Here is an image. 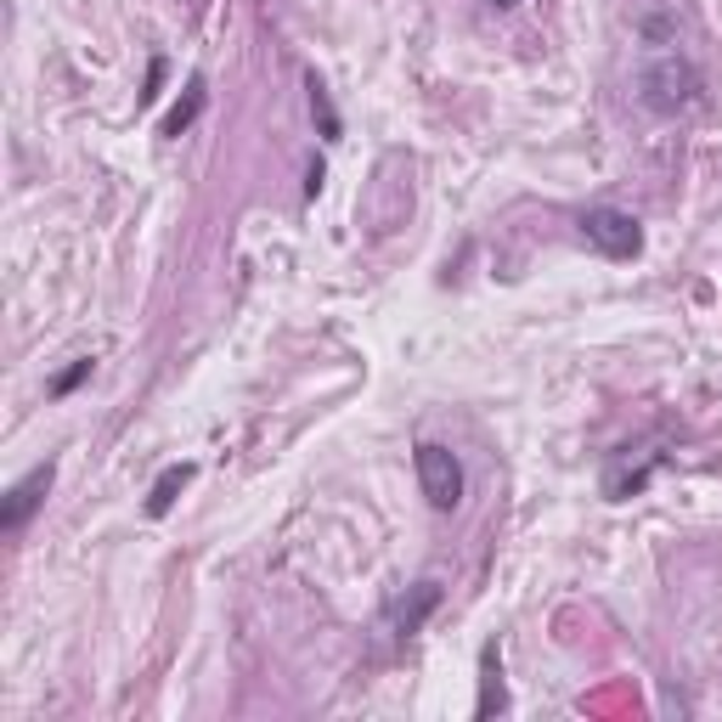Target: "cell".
<instances>
[{
  "label": "cell",
  "instance_id": "obj_1",
  "mask_svg": "<svg viewBox=\"0 0 722 722\" xmlns=\"http://www.w3.org/2000/svg\"><path fill=\"white\" fill-rule=\"evenodd\" d=\"M638 97H644L649 113H660V119H677V113H688V107L700 102V68L688 63L677 46L644 51V63H638Z\"/></svg>",
  "mask_w": 722,
  "mask_h": 722
},
{
  "label": "cell",
  "instance_id": "obj_2",
  "mask_svg": "<svg viewBox=\"0 0 722 722\" xmlns=\"http://www.w3.org/2000/svg\"><path fill=\"white\" fill-rule=\"evenodd\" d=\"M413 464H418V485H423V497L435 514H452L457 503H464V464H457V452L441 446V441H423L413 452Z\"/></svg>",
  "mask_w": 722,
  "mask_h": 722
},
{
  "label": "cell",
  "instance_id": "obj_3",
  "mask_svg": "<svg viewBox=\"0 0 722 722\" xmlns=\"http://www.w3.org/2000/svg\"><path fill=\"white\" fill-rule=\"evenodd\" d=\"M582 232H587V243H598L610 259H632L644 249V232H638V220H632L626 210H587Z\"/></svg>",
  "mask_w": 722,
  "mask_h": 722
},
{
  "label": "cell",
  "instance_id": "obj_4",
  "mask_svg": "<svg viewBox=\"0 0 722 722\" xmlns=\"http://www.w3.org/2000/svg\"><path fill=\"white\" fill-rule=\"evenodd\" d=\"M51 464H40V469H28L17 485H12V497H7V508H0V525L7 531H23L28 525V514H35L40 503H46V491H51Z\"/></svg>",
  "mask_w": 722,
  "mask_h": 722
},
{
  "label": "cell",
  "instance_id": "obj_5",
  "mask_svg": "<svg viewBox=\"0 0 722 722\" xmlns=\"http://www.w3.org/2000/svg\"><path fill=\"white\" fill-rule=\"evenodd\" d=\"M192 480V464H169L159 480H153V491H148V514L159 519V514H169L176 508V497H181V485Z\"/></svg>",
  "mask_w": 722,
  "mask_h": 722
},
{
  "label": "cell",
  "instance_id": "obj_6",
  "mask_svg": "<svg viewBox=\"0 0 722 722\" xmlns=\"http://www.w3.org/2000/svg\"><path fill=\"white\" fill-rule=\"evenodd\" d=\"M198 113H204V79H192V85H187V97L164 113V125H159V130H164V136H181V130L198 119Z\"/></svg>",
  "mask_w": 722,
  "mask_h": 722
},
{
  "label": "cell",
  "instance_id": "obj_7",
  "mask_svg": "<svg viewBox=\"0 0 722 722\" xmlns=\"http://www.w3.org/2000/svg\"><path fill=\"white\" fill-rule=\"evenodd\" d=\"M311 113L322 119V136H339V113H333V102H328V85L311 74Z\"/></svg>",
  "mask_w": 722,
  "mask_h": 722
},
{
  "label": "cell",
  "instance_id": "obj_8",
  "mask_svg": "<svg viewBox=\"0 0 722 722\" xmlns=\"http://www.w3.org/2000/svg\"><path fill=\"white\" fill-rule=\"evenodd\" d=\"M503 706V683H497V649H485V695H480V717H491Z\"/></svg>",
  "mask_w": 722,
  "mask_h": 722
},
{
  "label": "cell",
  "instance_id": "obj_9",
  "mask_svg": "<svg viewBox=\"0 0 722 722\" xmlns=\"http://www.w3.org/2000/svg\"><path fill=\"white\" fill-rule=\"evenodd\" d=\"M85 379H91V362H74V367L63 372V379H56V384H51V395H68V390H79Z\"/></svg>",
  "mask_w": 722,
  "mask_h": 722
},
{
  "label": "cell",
  "instance_id": "obj_10",
  "mask_svg": "<svg viewBox=\"0 0 722 722\" xmlns=\"http://www.w3.org/2000/svg\"><path fill=\"white\" fill-rule=\"evenodd\" d=\"M159 85H164V56H153V68H148V91H141V102H153V97H159Z\"/></svg>",
  "mask_w": 722,
  "mask_h": 722
},
{
  "label": "cell",
  "instance_id": "obj_11",
  "mask_svg": "<svg viewBox=\"0 0 722 722\" xmlns=\"http://www.w3.org/2000/svg\"><path fill=\"white\" fill-rule=\"evenodd\" d=\"M497 7H519V0H497Z\"/></svg>",
  "mask_w": 722,
  "mask_h": 722
}]
</instances>
